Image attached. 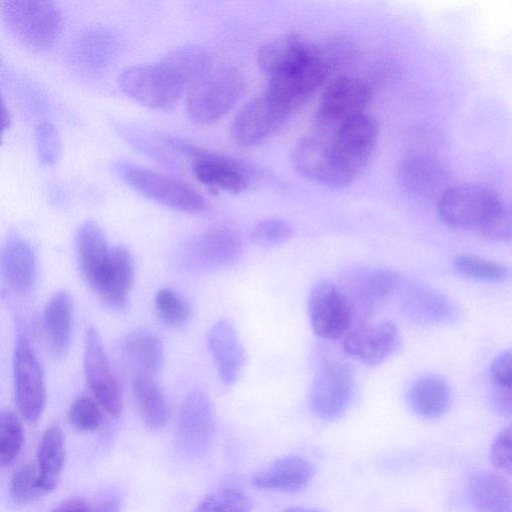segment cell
I'll return each instance as SVG.
<instances>
[{
    "label": "cell",
    "instance_id": "cell-1",
    "mask_svg": "<svg viewBox=\"0 0 512 512\" xmlns=\"http://www.w3.org/2000/svg\"><path fill=\"white\" fill-rule=\"evenodd\" d=\"M78 268L86 283L108 305H126L134 280L130 252L121 245L110 246L101 227L92 220L83 222L76 233Z\"/></svg>",
    "mask_w": 512,
    "mask_h": 512
},
{
    "label": "cell",
    "instance_id": "cell-2",
    "mask_svg": "<svg viewBox=\"0 0 512 512\" xmlns=\"http://www.w3.org/2000/svg\"><path fill=\"white\" fill-rule=\"evenodd\" d=\"M245 91V78L231 65L215 64L186 91V110L192 122L211 125L223 118Z\"/></svg>",
    "mask_w": 512,
    "mask_h": 512
},
{
    "label": "cell",
    "instance_id": "cell-3",
    "mask_svg": "<svg viewBox=\"0 0 512 512\" xmlns=\"http://www.w3.org/2000/svg\"><path fill=\"white\" fill-rule=\"evenodd\" d=\"M118 81L127 96L153 109L172 107L189 87L186 76L168 54L156 63L125 68Z\"/></svg>",
    "mask_w": 512,
    "mask_h": 512
},
{
    "label": "cell",
    "instance_id": "cell-4",
    "mask_svg": "<svg viewBox=\"0 0 512 512\" xmlns=\"http://www.w3.org/2000/svg\"><path fill=\"white\" fill-rule=\"evenodd\" d=\"M1 14L14 37L33 49L53 46L62 32V13L54 1L6 0Z\"/></svg>",
    "mask_w": 512,
    "mask_h": 512
},
{
    "label": "cell",
    "instance_id": "cell-5",
    "mask_svg": "<svg viewBox=\"0 0 512 512\" xmlns=\"http://www.w3.org/2000/svg\"><path fill=\"white\" fill-rule=\"evenodd\" d=\"M116 169L130 187L157 203L191 213L206 209L205 198L185 181L130 162Z\"/></svg>",
    "mask_w": 512,
    "mask_h": 512
},
{
    "label": "cell",
    "instance_id": "cell-6",
    "mask_svg": "<svg viewBox=\"0 0 512 512\" xmlns=\"http://www.w3.org/2000/svg\"><path fill=\"white\" fill-rule=\"evenodd\" d=\"M165 142L192 158L191 167L195 178L210 190L236 194L249 187L252 171L246 163L181 139L165 138Z\"/></svg>",
    "mask_w": 512,
    "mask_h": 512
},
{
    "label": "cell",
    "instance_id": "cell-7",
    "mask_svg": "<svg viewBox=\"0 0 512 512\" xmlns=\"http://www.w3.org/2000/svg\"><path fill=\"white\" fill-rule=\"evenodd\" d=\"M292 113L285 103L265 89L238 111L231 125V137L241 147L260 145L272 137Z\"/></svg>",
    "mask_w": 512,
    "mask_h": 512
},
{
    "label": "cell",
    "instance_id": "cell-8",
    "mask_svg": "<svg viewBox=\"0 0 512 512\" xmlns=\"http://www.w3.org/2000/svg\"><path fill=\"white\" fill-rule=\"evenodd\" d=\"M307 314L313 333L324 340L342 339L355 321L341 285L327 279L318 281L311 288Z\"/></svg>",
    "mask_w": 512,
    "mask_h": 512
},
{
    "label": "cell",
    "instance_id": "cell-9",
    "mask_svg": "<svg viewBox=\"0 0 512 512\" xmlns=\"http://www.w3.org/2000/svg\"><path fill=\"white\" fill-rule=\"evenodd\" d=\"M242 252V240L233 228L211 226L188 239L180 250V261L189 270L211 271L235 262Z\"/></svg>",
    "mask_w": 512,
    "mask_h": 512
},
{
    "label": "cell",
    "instance_id": "cell-10",
    "mask_svg": "<svg viewBox=\"0 0 512 512\" xmlns=\"http://www.w3.org/2000/svg\"><path fill=\"white\" fill-rule=\"evenodd\" d=\"M291 160L299 174L326 187L343 188L356 179L337 157L329 138H301L292 150Z\"/></svg>",
    "mask_w": 512,
    "mask_h": 512
},
{
    "label": "cell",
    "instance_id": "cell-11",
    "mask_svg": "<svg viewBox=\"0 0 512 512\" xmlns=\"http://www.w3.org/2000/svg\"><path fill=\"white\" fill-rule=\"evenodd\" d=\"M399 274L384 267H361L340 284L353 309L355 322L368 321L399 289Z\"/></svg>",
    "mask_w": 512,
    "mask_h": 512
},
{
    "label": "cell",
    "instance_id": "cell-12",
    "mask_svg": "<svg viewBox=\"0 0 512 512\" xmlns=\"http://www.w3.org/2000/svg\"><path fill=\"white\" fill-rule=\"evenodd\" d=\"M500 196L480 184L450 186L437 201V213L447 225L458 229H478Z\"/></svg>",
    "mask_w": 512,
    "mask_h": 512
},
{
    "label": "cell",
    "instance_id": "cell-13",
    "mask_svg": "<svg viewBox=\"0 0 512 512\" xmlns=\"http://www.w3.org/2000/svg\"><path fill=\"white\" fill-rule=\"evenodd\" d=\"M14 393L18 411L29 423L42 415L46 403L44 373L35 351L24 335L17 338L13 358Z\"/></svg>",
    "mask_w": 512,
    "mask_h": 512
},
{
    "label": "cell",
    "instance_id": "cell-14",
    "mask_svg": "<svg viewBox=\"0 0 512 512\" xmlns=\"http://www.w3.org/2000/svg\"><path fill=\"white\" fill-rule=\"evenodd\" d=\"M354 390L352 367L342 361L328 362L315 375L309 395L310 407L318 418L334 421L350 406Z\"/></svg>",
    "mask_w": 512,
    "mask_h": 512
},
{
    "label": "cell",
    "instance_id": "cell-15",
    "mask_svg": "<svg viewBox=\"0 0 512 512\" xmlns=\"http://www.w3.org/2000/svg\"><path fill=\"white\" fill-rule=\"evenodd\" d=\"M371 88L362 79L340 76L324 89L315 111V123L325 131H334L345 121L365 112Z\"/></svg>",
    "mask_w": 512,
    "mask_h": 512
},
{
    "label": "cell",
    "instance_id": "cell-16",
    "mask_svg": "<svg viewBox=\"0 0 512 512\" xmlns=\"http://www.w3.org/2000/svg\"><path fill=\"white\" fill-rule=\"evenodd\" d=\"M83 367L87 384L101 408L112 417L123 412L120 384L109 361L98 331L89 327L85 334Z\"/></svg>",
    "mask_w": 512,
    "mask_h": 512
},
{
    "label": "cell",
    "instance_id": "cell-17",
    "mask_svg": "<svg viewBox=\"0 0 512 512\" xmlns=\"http://www.w3.org/2000/svg\"><path fill=\"white\" fill-rule=\"evenodd\" d=\"M402 344L401 333L392 321L353 323L341 339L343 351L369 366H378L394 355Z\"/></svg>",
    "mask_w": 512,
    "mask_h": 512
},
{
    "label": "cell",
    "instance_id": "cell-18",
    "mask_svg": "<svg viewBox=\"0 0 512 512\" xmlns=\"http://www.w3.org/2000/svg\"><path fill=\"white\" fill-rule=\"evenodd\" d=\"M216 415L209 396L191 391L183 400L177 418L176 434L180 449L190 456L204 453L213 440Z\"/></svg>",
    "mask_w": 512,
    "mask_h": 512
},
{
    "label": "cell",
    "instance_id": "cell-19",
    "mask_svg": "<svg viewBox=\"0 0 512 512\" xmlns=\"http://www.w3.org/2000/svg\"><path fill=\"white\" fill-rule=\"evenodd\" d=\"M378 136L376 120L364 112L338 126L329 140L341 163L357 177L371 158Z\"/></svg>",
    "mask_w": 512,
    "mask_h": 512
},
{
    "label": "cell",
    "instance_id": "cell-20",
    "mask_svg": "<svg viewBox=\"0 0 512 512\" xmlns=\"http://www.w3.org/2000/svg\"><path fill=\"white\" fill-rule=\"evenodd\" d=\"M329 69L330 65L317 49L312 56L289 72L269 78L265 89L294 112L323 85Z\"/></svg>",
    "mask_w": 512,
    "mask_h": 512
},
{
    "label": "cell",
    "instance_id": "cell-21",
    "mask_svg": "<svg viewBox=\"0 0 512 512\" xmlns=\"http://www.w3.org/2000/svg\"><path fill=\"white\" fill-rule=\"evenodd\" d=\"M120 50L118 34L105 26H93L79 32L73 39L69 58L75 69L86 75L106 70Z\"/></svg>",
    "mask_w": 512,
    "mask_h": 512
},
{
    "label": "cell",
    "instance_id": "cell-22",
    "mask_svg": "<svg viewBox=\"0 0 512 512\" xmlns=\"http://www.w3.org/2000/svg\"><path fill=\"white\" fill-rule=\"evenodd\" d=\"M397 176L402 187L416 198L438 199L450 187L445 167L433 155L415 152L399 164Z\"/></svg>",
    "mask_w": 512,
    "mask_h": 512
},
{
    "label": "cell",
    "instance_id": "cell-23",
    "mask_svg": "<svg viewBox=\"0 0 512 512\" xmlns=\"http://www.w3.org/2000/svg\"><path fill=\"white\" fill-rule=\"evenodd\" d=\"M401 311L418 325H439L454 322L458 309L445 294L425 284H409L402 292Z\"/></svg>",
    "mask_w": 512,
    "mask_h": 512
},
{
    "label": "cell",
    "instance_id": "cell-24",
    "mask_svg": "<svg viewBox=\"0 0 512 512\" xmlns=\"http://www.w3.org/2000/svg\"><path fill=\"white\" fill-rule=\"evenodd\" d=\"M207 344L219 379L233 385L245 365V350L234 326L226 319L215 322L208 331Z\"/></svg>",
    "mask_w": 512,
    "mask_h": 512
},
{
    "label": "cell",
    "instance_id": "cell-25",
    "mask_svg": "<svg viewBox=\"0 0 512 512\" xmlns=\"http://www.w3.org/2000/svg\"><path fill=\"white\" fill-rule=\"evenodd\" d=\"M314 474V466L307 459L299 455H286L254 473L251 483L263 490L293 493L304 489Z\"/></svg>",
    "mask_w": 512,
    "mask_h": 512
},
{
    "label": "cell",
    "instance_id": "cell-26",
    "mask_svg": "<svg viewBox=\"0 0 512 512\" xmlns=\"http://www.w3.org/2000/svg\"><path fill=\"white\" fill-rule=\"evenodd\" d=\"M316 51L303 35L291 32L262 45L257 60L262 71L272 78L289 72Z\"/></svg>",
    "mask_w": 512,
    "mask_h": 512
},
{
    "label": "cell",
    "instance_id": "cell-27",
    "mask_svg": "<svg viewBox=\"0 0 512 512\" xmlns=\"http://www.w3.org/2000/svg\"><path fill=\"white\" fill-rule=\"evenodd\" d=\"M1 275L6 286L17 294L31 290L37 275L34 250L22 239L9 240L1 253Z\"/></svg>",
    "mask_w": 512,
    "mask_h": 512
},
{
    "label": "cell",
    "instance_id": "cell-28",
    "mask_svg": "<svg viewBox=\"0 0 512 512\" xmlns=\"http://www.w3.org/2000/svg\"><path fill=\"white\" fill-rule=\"evenodd\" d=\"M73 301L68 291L53 294L43 311V328L48 345L56 356L69 350L72 339Z\"/></svg>",
    "mask_w": 512,
    "mask_h": 512
},
{
    "label": "cell",
    "instance_id": "cell-29",
    "mask_svg": "<svg viewBox=\"0 0 512 512\" xmlns=\"http://www.w3.org/2000/svg\"><path fill=\"white\" fill-rule=\"evenodd\" d=\"M406 398L408 406L416 415L434 419L447 412L451 402V390L442 377L426 374L411 384Z\"/></svg>",
    "mask_w": 512,
    "mask_h": 512
},
{
    "label": "cell",
    "instance_id": "cell-30",
    "mask_svg": "<svg viewBox=\"0 0 512 512\" xmlns=\"http://www.w3.org/2000/svg\"><path fill=\"white\" fill-rule=\"evenodd\" d=\"M468 494L479 512H512V485L501 474L475 473L469 481Z\"/></svg>",
    "mask_w": 512,
    "mask_h": 512
},
{
    "label": "cell",
    "instance_id": "cell-31",
    "mask_svg": "<svg viewBox=\"0 0 512 512\" xmlns=\"http://www.w3.org/2000/svg\"><path fill=\"white\" fill-rule=\"evenodd\" d=\"M36 466L45 493L53 491L60 480L65 464V437L58 425L48 427L39 442Z\"/></svg>",
    "mask_w": 512,
    "mask_h": 512
},
{
    "label": "cell",
    "instance_id": "cell-32",
    "mask_svg": "<svg viewBox=\"0 0 512 512\" xmlns=\"http://www.w3.org/2000/svg\"><path fill=\"white\" fill-rule=\"evenodd\" d=\"M132 394L142 422L151 430L164 428L170 410L166 397L154 379L148 375H134Z\"/></svg>",
    "mask_w": 512,
    "mask_h": 512
},
{
    "label": "cell",
    "instance_id": "cell-33",
    "mask_svg": "<svg viewBox=\"0 0 512 512\" xmlns=\"http://www.w3.org/2000/svg\"><path fill=\"white\" fill-rule=\"evenodd\" d=\"M124 356L134 370V375L155 376L164 364L161 340L149 331L128 334L122 343Z\"/></svg>",
    "mask_w": 512,
    "mask_h": 512
},
{
    "label": "cell",
    "instance_id": "cell-34",
    "mask_svg": "<svg viewBox=\"0 0 512 512\" xmlns=\"http://www.w3.org/2000/svg\"><path fill=\"white\" fill-rule=\"evenodd\" d=\"M250 497L234 484H223L211 490L192 512H250Z\"/></svg>",
    "mask_w": 512,
    "mask_h": 512
},
{
    "label": "cell",
    "instance_id": "cell-35",
    "mask_svg": "<svg viewBox=\"0 0 512 512\" xmlns=\"http://www.w3.org/2000/svg\"><path fill=\"white\" fill-rule=\"evenodd\" d=\"M454 270L463 277L476 281L497 283L508 276L505 265L474 254H460L453 260Z\"/></svg>",
    "mask_w": 512,
    "mask_h": 512
},
{
    "label": "cell",
    "instance_id": "cell-36",
    "mask_svg": "<svg viewBox=\"0 0 512 512\" xmlns=\"http://www.w3.org/2000/svg\"><path fill=\"white\" fill-rule=\"evenodd\" d=\"M25 441L21 421L11 411H2L0 415V465L9 467L20 455Z\"/></svg>",
    "mask_w": 512,
    "mask_h": 512
},
{
    "label": "cell",
    "instance_id": "cell-37",
    "mask_svg": "<svg viewBox=\"0 0 512 512\" xmlns=\"http://www.w3.org/2000/svg\"><path fill=\"white\" fill-rule=\"evenodd\" d=\"M9 494L18 504L33 502L45 494L35 464L27 462L14 471L9 484Z\"/></svg>",
    "mask_w": 512,
    "mask_h": 512
},
{
    "label": "cell",
    "instance_id": "cell-38",
    "mask_svg": "<svg viewBox=\"0 0 512 512\" xmlns=\"http://www.w3.org/2000/svg\"><path fill=\"white\" fill-rule=\"evenodd\" d=\"M477 230L482 237L491 241L512 239V199L500 197Z\"/></svg>",
    "mask_w": 512,
    "mask_h": 512
},
{
    "label": "cell",
    "instance_id": "cell-39",
    "mask_svg": "<svg viewBox=\"0 0 512 512\" xmlns=\"http://www.w3.org/2000/svg\"><path fill=\"white\" fill-rule=\"evenodd\" d=\"M101 406L94 397H76L68 410V420L72 427L81 432H92L100 428L103 420Z\"/></svg>",
    "mask_w": 512,
    "mask_h": 512
},
{
    "label": "cell",
    "instance_id": "cell-40",
    "mask_svg": "<svg viewBox=\"0 0 512 512\" xmlns=\"http://www.w3.org/2000/svg\"><path fill=\"white\" fill-rule=\"evenodd\" d=\"M155 308L160 320L168 326H179L190 316L187 303L171 288H162L156 293Z\"/></svg>",
    "mask_w": 512,
    "mask_h": 512
},
{
    "label": "cell",
    "instance_id": "cell-41",
    "mask_svg": "<svg viewBox=\"0 0 512 512\" xmlns=\"http://www.w3.org/2000/svg\"><path fill=\"white\" fill-rule=\"evenodd\" d=\"M292 234L293 228L287 221L269 218L255 225L252 238L260 246L273 247L287 242Z\"/></svg>",
    "mask_w": 512,
    "mask_h": 512
},
{
    "label": "cell",
    "instance_id": "cell-42",
    "mask_svg": "<svg viewBox=\"0 0 512 512\" xmlns=\"http://www.w3.org/2000/svg\"><path fill=\"white\" fill-rule=\"evenodd\" d=\"M36 151L39 161L46 166H53L60 155V138L50 122H42L35 129Z\"/></svg>",
    "mask_w": 512,
    "mask_h": 512
},
{
    "label": "cell",
    "instance_id": "cell-43",
    "mask_svg": "<svg viewBox=\"0 0 512 512\" xmlns=\"http://www.w3.org/2000/svg\"><path fill=\"white\" fill-rule=\"evenodd\" d=\"M490 459L498 471L512 476V424L504 427L495 436L490 449Z\"/></svg>",
    "mask_w": 512,
    "mask_h": 512
},
{
    "label": "cell",
    "instance_id": "cell-44",
    "mask_svg": "<svg viewBox=\"0 0 512 512\" xmlns=\"http://www.w3.org/2000/svg\"><path fill=\"white\" fill-rule=\"evenodd\" d=\"M490 377L494 387L512 389V348L495 356L490 366Z\"/></svg>",
    "mask_w": 512,
    "mask_h": 512
},
{
    "label": "cell",
    "instance_id": "cell-45",
    "mask_svg": "<svg viewBox=\"0 0 512 512\" xmlns=\"http://www.w3.org/2000/svg\"><path fill=\"white\" fill-rule=\"evenodd\" d=\"M122 500L115 491H107L90 507L89 512H120Z\"/></svg>",
    "mask_w": 512,
    "mask_h": 512
},
{
    "label": "cell",
    "instance_id": "cell-46",
    "mask_svg": "<svg viewBox=\"0 0 512 512\" xmlns=\"http://www.w3.org/2000/svg\"><path fill=\"white\" fill-rule=\"evenodd\" d=\"M492 405L500 414L512 415V389L495 387Z\"/></svg>",
    "mask_w": 512,
    "mask_h": 512
},
{
    "label": "cell",
    "instance_id": "cell-47",
    "mask_svg": "<svg viewBox=\"0 0 512 512\" xmlns=\"http://www.w3.org/2000/svg\"><path fill=\"white\" fill-rule=\"evenodd\" d=\"M90 506L88 503L80 497L68 498L57 506H55L50 512H89Z\"/></svg>",
    "mask_w": 512,
    "mask_h": 512
},
{
    "label": "cell",
    "instance_id": "cell-48",
    "mask_svg": "<svg viewBox=\"0 0 512 512\" xmlns=\"http://www.w3.org/2000/svg\"><path fill=\"white\" fill-rule=\"evenodd\" d=\"M2 126L3 130L7 129L10 126V123L12 121V115L9 109L6 107L5 103H2Z\"/></svg>",
    "mask_w": 512,
    "mask_h": 512
},
{
    "label": "cell",
    "instance_id": "cell-49",
    "mask_svg": "<svg viewBox=\"0 0 512 512\" xmlns=\"http://www.w3.org/2000/svg\"><path fill=\"white\" fill-rule=\"evenodd\" d=\"M283 512H325L318 508L313 507H292Z\"/></svg>",
    "mask_w": 512,
    "mask_h": 512
}]
</instances>
